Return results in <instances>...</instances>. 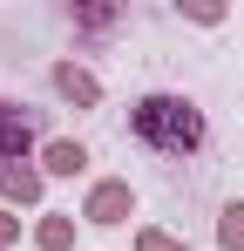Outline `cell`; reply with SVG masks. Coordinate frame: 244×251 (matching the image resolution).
Here are the masks:
<instances>
[{
    "label": "cell",
    "mask_w": 244,
    "mask_h": 251,
    "mask_svg": "<svg viewBox=\"0 0 244 251\" xmlns=\"http://www.w3.org/2000/svg\"><path fill=\"white\" fill-rule=\"evenodd\" d=\"M136 136L149 143V150H170V156H183V150H197L203 143V116L190 102H176V95H149V102H136Z\"/></svg>",
    "instance_id": "1"
},
{
    "label": "cell",
    "mask_w": 244,
    "mask_h": 251,
    "mask_svg": "<svg viewBox=\"0 0 244 251\" xmlns=\"http://www.w3.org/2000/svg\"><path fill=\"white\" fill-rule=\"evenodd\" d=\"M129 210H136V190H129V183H95L81 217H88V224H122Z\"/></svg>",
    "instance_id": "2"
},
{
    "label": "cell",
    "mask_w": 244,
    "mask_h": 251,
    "mask_svg": "<svg viewBox=\"0 0 244 251\" xmlns=\"http://www.w3.org/2000/svg\"><path fill=\"white\" fill-rule=\"evenodd\" d=\"M27 143H34V123H27L21 109H7V102H0V163H14Z\"/></svg>",
    "instance_id": "3"
},
{
    "label": "cell",
    "mask_w": 244,
    "mask_h": 251,
    "mask_svg": "<svg viewBox=\"0 0 244 251\" xmlns=\"http://www.w3.org/2000/svg\"><path fill=\"white\" fill-rule=\"evenodd\" d=\"M0 190H7V197H21V204H34V197H41V170H27V163H0Z\"/></svg>",
    "instance_id": "4"
},
{
    "label": "cell",
    "mask_w": 244,
    "mask_h": 251,
    "mask_svg": "<svg viewBox=\"0 0 244 251\" xmlns=\"http://www.w3.org/2000/svg\"><path fill=\"white\" fill-rule=\"evenodd\" d=\"M54 88H61L68 102H81V109L102 95V88H95V75H81V68H54Z\"/></svg>",
    "instance_id": "5"
},
{
    "label": "cell",
    "mask_w": 244,
    "mask_h": 251,
    "mask_svg": "<svg viewBox=\"0 0 244 251\" xmlns=\"http://www.w3.org/2000/svg\"><path fill=\"white\" fill-rule=\"evenodd\" d=\"M81 163H88V150H81V143H48V170H54V176H75Z\"/></svg>",
    "instance_id": "6"
},
{
    "label": "cell",
    "mask_w": 244,
    "mask_h": 251,
    "mask_svg": "<svg viewBox=\"0 0 244 251\" xmlns=\"http://www.w3.org/2000/svg\"><path fill=\"white\" fill-rule=\"evenodd\" d=\"M217 245L244 251V204H224V224H217Z\"/></svg>",
    "instance_id": "7"
},
{
    "label": "cell",
    "mask_w": 244,
    "mask_h": 251,
    "mask_svg": "<svg viewBox=\"0 0 244 251\" xmlns=\"http://www.w3.org/2000/svg\"><path fill=\"white\" fill-rule=\"evenodd\" d=\"M34 238H41V251H68V245H75V224H68V217H48Z\"/></svg>",
    "instance_id": "8"
},
{
    "label": "cell",
    "mask_w": 244,
    "mask_h": 251,
    "mask_svg": "<svg viewBox=\"0 0 244 251\" xmlns=\"http://www.w3.org/2000/svg\"><path fill=\"white\" fill-rule=\"evenodd\" d=\"M143 251H183V245H176L170 231H143Z\"/></svg>",
    "instance_id": "9"
},
{
    "label": "cell",
    "mask_w": 244,
    "mask_h": 251,
    "mask_svg": "<svg viewBox=\"0 0 244 251\" xmlns=\"http://www.w3.org/2000/svg\"><path fill=\"white\" fill-rule=\"evenodd\" d=\"M14 231H21V224H14V217L0 210V245H14Z\"/></svg>",
    "instance_id": "10"
}]
</instances>
